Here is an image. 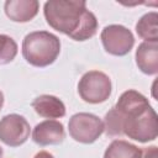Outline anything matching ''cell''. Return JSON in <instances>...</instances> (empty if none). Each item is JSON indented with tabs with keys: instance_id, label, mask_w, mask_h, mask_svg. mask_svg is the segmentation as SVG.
Returning a JSON list of instances; mask_svg holds the SVG:
<instances>
[{
	"instance_id": "10",
	"label": "cell",
	"mask_w": 158,
	"mask_h": 158,
	"mask_svg": "<svg viewBox=\"0 0 158 158\" xmlns=\"http://www.w3.org/2000/svg\"><path fill=\"white\" fill-rule=\"evenodd\" d=\"M138 69L148 75L158 73V42H142L136 51Z\"/></svg>"
},
{
	"instance_id": "4",
	"label": "cell",
	"mask_w": 158,
	"mask_h": 158,
	"mask_svg": "<svg viewBox=\"0 0 158 158\" xmlns=\"http://www.w3.org/2000/svg\"><path fill=\"white\" fill-rule=\"evenodd\" d=\"M111 80L100 70L86 72L78 83V93L80 98L89 104H100L111 95Z\"/></svg>"
},
{
	"instance_id": "15",
	"label": "cell",
	"mask_w": 158,
	"mask_h": 158,
	"mask_svg": "<svg viewBox=\"0 0 158 158\" xmlns=\"http://www.w3.org/2000/svg\"><path fill=\"white\" fill-rule=\"evenodd\" d=\"M104 131L106 132L107 136H121L123 135L122 132V118L120 114L112 107L104 118Z\"/></svg>"
},
{
	"instance_id": "7",
	"label": "cell",
	"mask_w": 158,
	"mask_h": 158,
	"mask_svg": "<svg viewBox=\"0 0 158 158\" xmlns=\"http://www.w3.org/2000/svg\"><path fill=\"white\" fill-rule=\"evenodd\" d=\"M31 127L27 120L17 114H10L0 120V141L10 147L23 144L30 137Z\"/></svg>"
},
{
	"instance_id": "11",
	"label": "cell",
	"mask_w": 158,
	"mask_h": 158,
	"mask_svg": "<svg viewBox=\"0 0 158 158\" xmlns=\"http://www.w3.org/2000/svg\"><path fill=\"white\" fill-rule=\"evenodd\" d=\"M33 110L46 118H59L65 115V106L60 99L53 95H40L32 101Z\"/></svg>"
},
{
	"instance_id": "3",
	"label": "cell",
	"mask_w": 158,
	"mask_h": 158,
	"mask_svg": "<svg viewBox=\"0 0 158 158\" xmlns=\"http://www.w3.org/2000/svg\"><path fill=\"white\" fill-rule=\"evenodd\" d=\"M60 52L59 38L48 31H35L22 41V56L33 67H47L58 58Z\"/></svg>"
},
{
	"instance_id": "6",
	"label": "cell",
	"mask_w": 158,
	"mask_h": 158,
	"mask_svg": "<svg viewBox=\"0 0 158 158\" xmlns=\"http://www.w3.org/2000/svg\"><path fill=\"white\" fill-rule=\"evenodd\" d=\"M100 38L105 51L112 56H126L135 44L132 32L122 25L105 26L100 33Z\"/></svg>"
},
{
	"instance_id": "12",
	"label": "cell",
	"mask_w": 158,
	"mask_h": 158,
	"mask_svg": "<svg viewBox=\"0 0 158 158\" xmlns=\"http://www.w3.org/2000/svg\"><path fill=\"white\" fill-rule=\"evenodd\" d=\"M136 32L144 42H158V14L156 11L144 14L136 23Z\"/></svg>"
},
{
	"instance_id": "18",
	"label": "cell",
	"mask_w": 158,
	"mask_h": 158,
	"mask_svg": "<svg viewBox=\"0 0 158 158\" xmlns=\"http://www.w3.org/2000/svg\"><path fill=\"white\" fill-rule=\"evenodd\" d=\"M2 105H4V94H2V91L0 90V110L2 109Z\"/></svg>"
},
{
	"instance_id": "13",
	"label": "cell",
	"mask_w": 158,
	"mask_h": 158,
	"mask_svg": "<svg viewBox=\"0 0 158 158\" xmlns=\"http://www.w3.org/2000/svg\"><path fill=\"white\" fill-rule=\"evenodd\" d=\"M141 148L127 141L115 139L106 148L104 158H141Z\"/></svg>"
},
{
	"instance_id": "1",
	"label": "cell",
	"mask_w": 158,
	"mask_h": 158,
	"mask_svg": "<svg viewBox=\"0 0 158 158\" xmlns=\"http://www.w3.org/2000/svg\"><path fill=\"white\" fill-rule=\"evenodd\" d=\"M47 23L74 41H86L98 31L96 16L84 0H49L43 6Z\"/></svg>"
},
{
	"instance_id": "17",
	"label": "cell",
	"mask_w": 158,
	"mask_h": 158,
	"mask_svg": "<svg viewBox=\"0 0 158 158\" xmlns=\"http://www.w3.org/2000/svg\"><path fill=\"white\" fill-rule=\"evenodd\" d=\"M33 158H54V157H53V154H51V153L47 152V151H41V152H38Z\"/></svg>"
},
{
	"instance_id": "5",
	"label": "cell",
	"mask_w": 158,
	"mask_h": 158,
	"mask_svg": "<svg viewBox=\"0 0 158 158\" xmlns=\"http://www.w3.org/2000/svg\"><path fill=\"white\" fill-rule=\"evenodd\" d=\"M70 137L80 143H93L104 132L102 121L94 114L78 112L69 118L68 123Z\"/></svg>"
},
{
	"instance_id": "19",
	"label": "cell",
	"mask_w": 158,
	"mask_h": 158,
	"mask_svg": "<svg viewBox=\"0 0 158 158\" xmlns=\"http://www.w3.org/2000/svg\"><path fill=\"white\" fill-rule=\"evenodd\" d=\"M1 157H2V148L0 147V158H1Z\"/></svg>"
},
{
	"instance_id": "8",
	"label": "cell",
	"mask_w": 158,
	"mask_h": 158,
	"mask_svg": "<svg viewBox=\"0 0 158 158\" xmlns=\"http://www.w3.org/2000/svg\"><path fill=\"white\" fill-rule=\"evenodd\" d=\"M65 137L62 122L56 120H46L37 123L32 131V139L40 146L59 144Z\"/></svg>"
},
{
	"instance_id": "16",
	"label": "cell",
	"mask_w": 158,
	"mask_h": 158,
	"mask_svg": "<svg viewBox=\"0 0 158 158\" xmlns=\"http://www.w3.org/2000/svg\"><path fill=\"white\" fill-rule=\"evenodd\" d=\"M158 157V149L156 146L146 147L141 152V158H157Z\"/></svg>"
},
{
	"instance_id": "9",
	"label": "cell",
	"mask_w": 158,
	"mask_h": 158,
	"mask_svg": "<svg viewBox=\"0 0 158 158\" xmlns=\"http://www.w3.org/2000/svg\"><path fill=\"white\" fill-rule=\"evenodd\" d=\"M4 10L11 21L28 22L38 14L40 2L37 0H7Z\"/></svg>"
},
{
	"instance_id": "2",
	"label": "cell",
	"mask_w": 158,
	"mask_h": 158,
	"mask_svg": "<svg viewBox=\"0 0 158 158\" xmlns=\"http://www.w3.org/2000/svg\"><path fill=\"white\" fill-rule=\"evenodd\" d=\"M114 107L122 118V132L128 138L142 143L157 138V112L144 95L136 90H126Z\"/></svg>"
},
{
	"instance_id": "14",
	"label": "cell",
	"mask_w": 158,
	"mask_h": 158,
	"mask_svg": "<svg viewBox=\"0 0 158 158\" xmlns=\"http://www.w3.org/2000/svg\"><path fill=\"white\" fill-rule=\"evenodd\" d=\"M17 54V43L7 35H0V65L7 64Z\"/></svg>"
}]
</instances>
